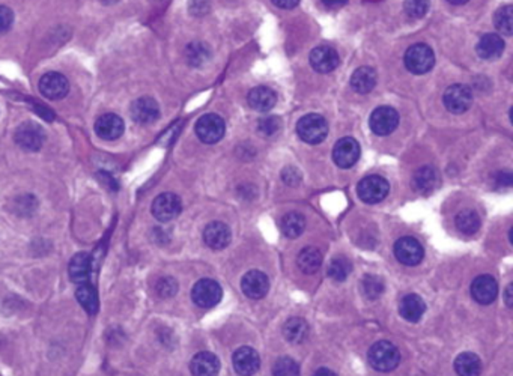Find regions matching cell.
<instances>
[{"label":"cell","mask_w":513,"mask_h":376,"mask_svg":"<svg viewBox=\"0 0 513 376\" xmlns=\"http://www.w3.org/2000/svg\"><path fill=\"white\" fill-rule=\"evenodd\" d=\"M369 365L378 372H392L400 363V353L392 342L381 341L372 345L368 354Z\"/></svg>","instance_id":"1"},{"label":"cell","mask_w":513,"mask_h":376,"mask_svg":"<svg viewBox=\"0 0 513 376\" xmlns=\"http://www.w3.org/2000/svg\"><path fill=\"white\" fill-rule=\"evenodd\" d=\"M297 134L303 142L309 145H318L327 137L329 123L324 116L310 113V115H306L298 121Z\"/></svg>","instance_id":"2"},{"label":"cell","mask_w":513,"mask_h":376,"mask_svg":"<svg viewBox=\"0 0 513 376\" xmlns=\"http://www.w3.org/2000/svg\"><path fill=\"white\" fill-rule=\"evenodd\" d=\"M405 67L412 74H426L435 64V55L426 44L411 45L405 53Z\"/></svg>","instance_id":"3"},{"label":"cell","mask_w":513,"mask_h":376,"mask_svg":"<svg viewBox=\"0 0 513 376\" xmlns=\"http://www.w3.org/2000/svg\"><path fill=\"white\" fill-rule=\"evenodd\" d=\"M224 133H226V123L223 118L214 113H208L204 115L196 122V134L206 145H214L223 139Z\"/></svg>","instance_id":"4"},{"label":"cell","mask_w":513,"mask_h":376,"mask_svg":"<svg viewBox=\"0 0 513 376\" xmlns=\"http://www.w3.org/2000/svg\"><path fill=\"white\" fill-rule=\"evenodd\" d=\"M389 192H390L389 182H387V179H384L382 177H378V175L366 177L365 179L360 181L357 187L358 197L363 200V202L369 205L380 204L381 200L387 197Z\"/></svg>","instance_id":"5"},{"label":"cell","mask_w":513,"mask_h":376,"mask_svg":"<svg viewBox=\"0 0 513 376\" xmlns=\"http://www.w3.org/2000/svg\"><path fill=\"white\" fill-rule=\"evenodd\" d=\"M223 297L221 286L212 279L199 280L192 291V298L194 304L202 309H211L217 306Z\"/></svg>","instance_id":"6"},{"label":"cell","mask_w":513,"mask_h":376,"mask_svg":"<svg viewBox=\"0 0 513 376\" xmlns=\"http://www.w3.org/2000/svg\"><path fill=\"white\" fill-rule=\"evenodd\" d=\"M16 143L29 153H36L44 145L45 134L41 125L35 122H23L14 134Z\"/></svg>","instance_id":"7"},{"label":"cell","mask_w":513,"mask_h":376,"mask_svg":"<svg viewBox=\"0 0 513 376\" xmlns=\"http://www.w3.org/2000/svg\"><path fill=\"white\" fill-rule=\"evenodd\" d=\"M443 99L446 109L450 113L460 115V113H465L471 107L473 92L465 84H452L446 89Z\"/></svg>","instance_id":"8"},{"label":"cell","mask_w":513,"mask_h":376,"mask_svg":"<svg viewBox=\"0 0 513 376\" xmlns=\"http://www.w3.org/2000/svg\"><path fill=\"white\" fill-rule=\"evenodd\" d=\"M370 130L377 136H389L399 125V113L389 106L375 109L369 119Z\"/></svg>","instance_id":"9"},{"label":"cell","mask_w":513,"mask_h":376,"mask_svg":"<svg viewBox=\"0 0 513 376\" xmlns=\"http://www.w3.org/2000/svg\"><path fill=\"white\" fill-rule=\"evenodd\" d=\"M182 211L181 199L173 193H162L155 197L153 204V216L162 223L177 219Z\"/></svg>","instance_id":"10"},{"label":"cell","mask_w":513,"mask_h":376,"mask_svg":"<svg viewBox=\"0 0 513 376\" xmlns=\"http://www.w3.org/2000/svg\"><path fill=\"white\" fill-rule=\"evenodd\" d=\"M395 256L404 265L414 267L423 260L424 250L416 238L404 236L395 244Z\"/></svg>","instance_id":"11"},{"label":"cell","mask_w":513,"mask_h":376,"mask_svg":"<svg viewBox=\"0 0 513 376\" xmlns=\"http://www.w3.org/2000/svg\"><path fill=\"white\" fill-rule=\"evenodd\" d=\"M40 92L48 99H62L70 92V82L64 74L47 72L40 80Z\"/></svg>","instance_id":"12"},{"label":"cell","mask_w":513,"mask_h":376,"mask_svg":"<svg viewBox=\"0 0 513 376\" xmlns=\"http://www.w3.org/2000/svg\"><path fill=\"white\" fill-rule=\"evenodd\" d=\"M360 158V145L353 137H343L334 145L333 160L339 167H353Z\"/></svg>","instance_id":"13"},{"label":"cell","mask_w":513,"mask_h":376,"mask_svg":"<svg viewBox=\"0 0 513 376\" xmlns=\"http://www.w3.org/2000/svg\"><path fill=\"white\" fill-rule=\"evenodd\" d=\"M232 363H233L235 372L240 376H252L260 367L259 354L250 346L238 348L233 354Z\"/></svg>","instance_id":"14"},{"label":"cell","mask_w":513,"mask_h":376,"mask_svg":"<svg viewBox=\"0 0 513 376\" xmlns=\"http://www.w3.org/2000/svg\"><path fill=\"white\" fill-rule=\"evenodd\" d=\"M339 64H341V57L333 47L319 45L311 50L310 65L315 71L321 74H329L339 67Z\"/></svg>","instance_id":"15"},{"label":"cell","mask_w":513,"mask_h":376,"mask_svg":"<svg viewBox=\"0 0 513 376\" xmlns=\"http://www.w3.org/2000/svg\"><path fill=\"white\" fill-rule=\"evenodd\" d=\"M241 289L246 297L252 299L264 298L270 291V280L267 274L258 270L248 271L241 280Z\"/></svg>","instance_id":"16"},{"label":"cell","mask_w":513,"mask_h":376,"mask_svg":"<svg viewBox=\"0 0 513 376\" xmlns=\"http://www.w3.org/2000/svg\"><path fill=\"white\" fill-rule=\"evenodd\" d=\"M471 295L479 304H491L498 295V284L492 275H479L471 283Z\"/></svg>","instance_id":"17"},{"label":"cell","mask_w":513,"mask_h":376,"mask_svg":"<svg viewBox=\"0 0 513 376\" xmlns=\"http://www.w3.org/2000/svg\"><path fill=\"white\" fill-rule=\"evenodd\" d=\"M131 118L142 125L154 123L160 118V106L151 96L137 98L131 104Z\"/></svg>","instance_id":"18"},{"label":"cell","mask_w":513,"mask_h":376,"mask_svg":"<svg viewBox=\"0 0 513 376\" xmlns=\"http://www.w3.org/2000/svg\"><path fill=\"white\" fill-rule=\"evenodd\" d=\"M125 123L121 116L115 113H106V115L99 116L95 122V133L103 140H116L123 134Z\"/></svg>","instance_id":"19"},{"label":"cell","mask_w":513,"mask_h":376,"mask_svg":"<svg viewBox=\"0 0 513 376\" xmlns=\"http://www.w3.org/2000/svg\"><path fill=\"white\" fill-rule=\"evenodd\" d=\"M232 240V233L228 224L221 221L209 223L204 231V241L212 250H221L228 247Z\"/></svg>","instance_id":"20"},{"label":"cell","mask_w":513,"mask_h":376,"mask_svg":"<svg viewBox=\"0 0 513 376\" xmlns=\"http://www.w3.org/2000/svg\"><path fill=\"white\" fill-rule=\"evenodd\" d=\"M247 103L256 111H270L277 103V95L268 86H258L248 92Z\"/></svg>","instance_id":"21"},{"label":"cell","mask_w":513,"mask_h":376,"mask_svg":"<svg viewBox=\"0 0 513 376\" xmlns=\"http://www.w3.org/2000/svg\"><path fill=\"white\" fill-rule=\"evenodd\" d=\"M193 376H217L220 372V361L212 353H199L190 363Z\"/></svg>","instance_id":"22"},{"label":"cell","mask_w":513,"mask_h":376,"mask_svg":"<svg viewBox=\"0 0 513 376\" xmlns=\"http://www.w3.org/2000/svg\"><path fill=\"white\" fill-rule=\"evenodd\" d=\"M475 52L485 60H495L504 52V41L500 35L486 33L479 40Z\"/></svg>","instance_id":"23"},{"label":"cell","mask_w":513,"mask_h":376,"mask_svg":"<svg viewBox=\"0 0 513 376\" xmlns=\"http://www.w3.org/2000/svg\"><path fill=\"white\" fill-rule=\"evenodd\" d=\"M440 182V177H438V172L432 166H423L420 167L414 177H412V188L420 194H429L432 193Z\"/></svg>","instance_id":"24"},{"label":"cell","mask_w":513,"mask_h":376,"mask_svg":"<svg viewBox=\"0 0 513 376\" xmlns=\"http://www.w3.org/2000/svg\"><path fill=\"white\" fill-rule=\"evenodd\" d=\"M424 310H426V304H424L421 297H419L416 294L405 295L399 304L400 316L412 324L419 322L421 319V316L424 315Z\"/></svg>","instance_id":"25"},{"label":"cell","mask_w":513,"mask_h":376,"mask_svg":"<svg viewBox=\"0 0 513 376\" xmlns=\"http://www.w3.org/2000/svg\"><path fill=\"white\" fill-rule=\"evenodd\" d=\"M70 277L74 283H87L92 272V259L87 253H77L70 262Z\"/></svg>","instance_id":"26"},{"label":"cell","mask_w":513,"mask_h":376,"mask_svg":"<svg viewBox=\"0 0 513 376\" xmlns=\"http://www.w3.org/2000/svg\"><path fill=\"white\" fill-rule=\"evenodd\" d=\"M377 86V72L370 67H360L351 77V87L357 94H369Z\"/></svg>","instance_id":"27"},{"label":"cell","mask_w":513,"mask_h":376,"mask_svg":"<svg viewBox=\"0 0 513 376\" xmlns=\"http://www.w3.org/2000/svg\"><path fill=\"white\" fill-rule=\"evenodd\" d=\"M297 263L299 271L307 275H311L318 272L322 265V253L316 247H306L298 253Z\"/></svg>","instance_id":"28"},{"label":"cell","mask_w":513,"mask_h":376,"mask_svg":"<svg viewBox=\"0 0 513 376\" xmlns=\"http://www.w3.org/2000/svg\"><path fill=\"white\" fill-rule=\"evenodd\" d=\"M309 324L302 318H291L283 325V336L291 343H303L309 336Z\"/></svg>","instance_id":"29"},{"label":"cell","mask_w":513,"mask_h":376,"mask_svg":"<svg viewBox=\"0 0 513 376\" xmlns=\"http://www.w3.org/2000/svg\"><path fill=\"white\" fill-rule=\"evenodd\" d=\"M455 370L459 376H479L482 372V361L473 353H464L458 355Z\"/></svg>","instance_id":"30"},{"label":"cell","mask_w":513,"mask_h":376,"mask_svg":"<svg viewBox=\"0 0 513 376\" xmlns=\"http://www.w3.org/2000/svg\"><path fill=\"white\" fill-rule=\"evenodd\" d=\"M77 301L82 304V307L89 313V315H95L99 307V299H98V292L95 287L89 283H83L77 287L76 292Z\"/></svg>","instance_id":"31"},{"label":"cell","mask_w":513,"mask_h":376,"mask_svg":"<svg viewBox=\"0 0 513 376\" xmlns=\"http://www.w3.org/2000/svg\"><path fill=\"white\" fill-rule=\"evenodd\" d=\"M455 223L456 228L464 235H474L480 229V217L478 212L473 209L460 211L455 219Z\"/></svg>","instance_id":"32"},{"label":"cell","mask_w":513,"mask_h":376,"mask_svg":"<svg viewBox=\"0 0 513 376\" xmlns=\"http://www.w3.org/2000/svg\"><path fill=\"white\" fill-rule=\"evenodd\" d=\"M306 229V219L299 212H289L282 219V232L287 238H298Z\"/></svg>","instance_id":"33"},{"label":"cell","mask_w":513,"mask_h":376,"mask_svg":"<svg viewBox=\"0 0 513 376\" xmlns=\"http://www.w3.org/2000/svg\"><path fill=\"white\" fill-rule=\"evenodd\" d=\"M209 56V48L204 43H192L185 48V59L192 67H202Z\"/></svg>","instance_id":"34"},{"label":"cell","mask_w":513,"mask_h":376,"mask_svg":"<svg viewBox=\"0 0 513 376\" xmlns=\"http://www.w3.org/2000/svg\"><path fill=\"white\" fill-rule=\"evenodd\" d=\"M353 271V263L345 256H337L330 262L329 277L334 282H345Z\"/></svg>","instance_id":"35"},{"label":"cell","mask_w":513,"mask_h":376,"mask_svg":"<svg viewBox=\"0 0 513 376\" xmlns=\"http://www.w3.org/2000/svg\"><path fill=\"white\" fill-rule=\"evenodd\" d=\"M494 23L498 32H502L506 36H510L513 32V6L506 5L500 8L495 12Z\"/></svg>","instance_id":"36"},{"label":"cell","mask_w":513,"mask_h":376,"mask_svg":"<svg viewBox=\"0 0 513 376\" xmlns=\"http://www.w3.org/2000/svg\"><path fill=\"white\" fill-rule=\"evenodd\" d=\"M361 287H363V294H365V297L368 299H377L384 294L385 286H384V280L381 277L370 274L363 279Z\"/></svg>","instance_id":"37"},{"label":"cell","mask_w":513,"mask_h":376,"mask_svg":"<svg viewBox=\"0 0 513 376\" xmlns=\"http://www.w3.org/2000/svg\"><path fill=\"white\" fill-rule=\"evenodd\" d=\"M272 376H299L298 363L289 357H280L274 363Z\"/></svg>","instance_id":"38"},{"label":"cell","mask_w":513,"mask_h":376,"mask_svg":"<svg viewBox=\"0 0 513 376\" xmlns=\"http://www.w3.org/2000/svg\"><path fill=\"white\" fill-rule=\"evenodd\" d=\"M429 0H405L404 9L407 12V16L411 18H421L426 16V12L429 11Z\"/></svg>","instance_id":"39"},{"label":"cell","mask_w":513,"mask_h":376,"mask_svg":"<svg viewBox=\"0 0 513 376\" xmlns=\"http://www.w3.org/2000/svg\"><path fill=\"white\" fill-rule=\"evenodd\" d=\"M280 127H282V122H280V118H277V116H268V118H264V119H260L258 122L259 133L262 136H267V137L277 134Z\"/></svg>","instance_id":"40"},{"label":"cell","mask_w":513,"mask_h":376,"mask_svg":"<svg viewBox=\"0 0 513 376\" xmlns=\"http://www.w3.org/2000/svg\"><path fill=\"white\" fill-rule=\"evenodd\" d=\"M155 291H157V295L161 298H170L178 292V283L175 282L172 277L160 279L155 284Z\"/></svg>","instance_id":"41"},{"label":"cell","mask_w":513,"mask_h":376,"mask_svg":"<svg viewBox=\"0 0 513 376\" xmlns=\"http://www.w3.org/2000/svg\"><path fill=\"white\" fill-rule=\"evenodd\" d=\"M14 24V12L8 6H0V35L6 33Z\"/></svg>","instance_id":"42"},{"label":"cell","mask_w":513,"mask_h":376,"mask_svg":"<svg viewBox=\"0 0 513 376\" xmlns=\"http://www.w3.org/2000/svg\"><path fill=\"white\" fill-rule=\"evenodd\" d=\"M282 179L285 184L295 187L299 184V181H302V175H299V172L295 167H286L282 172Z\"/></svg>","instance_id":"43"},{"label":"cell","mask_w":513,"mask_h":376,"mask_svg":"<svg viewBox=\"0 0 513 376\" xmlns=\"http://www.w3.org/2000/svg\"><path fill=\"white\" fill-rule=\"evenodd\" d=\"M272 4L282 9H292L299 4V0H272Z\"/></svg>","instance_id":"44"},{"label":"cell","mask_w":513,"mask_h":376,"mask_svg":"<svg viewBox=\"0 0 513 376\" xmlns=\"http://www.w3.org/2000/svg\"><path fill=\"white\" fill-rule=\"evenodd\" d=\"M498 184L510 187L512 185V173L510 172H502L498 175Z\"/></svg>","instance_id":"45"},{"label":"cell","mask_w":513,"mask_h":376,"mask_svg":"<svg viewBox=\"0 0 513 376\" xmlns=\"http://www.w3.org/2000/svg\"><path fill=\"white\" fill-rule=\"evenodd\" d=\"M504 303L507 307H512V304H513V284L512 283L506 287V291H504Z\"/></svg>","instance_id":"46"},{"label":"cell","mask_w":513,"mask_h":376,"mask_svg":"<svg viewBox=\"0 0 513 376\" xmlns=\"http://www.w3.org/2000/svg\"><path fill=\"white\" fill-rule=\"evenodd\" d=\"M325 6L329 8H341L345 4H348V0H322Z\"/></svg>","instance_id":"47"},{"label":"cell","mask_w":513,"mask_h":376,"mask_svg":"<svg viewBox=\"0 0 513 376\" xmlns=\"http://www.w3.org/2000/svg\"><path fill=\"white\" fill-rule=\"evenodd\" d=\"M314 376H337V375H336L333 370H330V369H325V367H322V369L316 370Z\"/></svg>","instance_id":"48"},{"label":"cell","mask_w":513,"mask_h":376,"mask_svg":"<svg viewBox=\"0 0 513 376\" xmlns=\"http://www.w3.org/2000/svg\"><path fill=\"white\" fill-rule=\"evenodd\" d=\"M447 2H450L452 5H464L468 2V0H447Z\"/></svg>","instance_id":"49"},{"label":"cell","mask_w":513,"mask_h":376,"mask_svg":"<svg viewBox=\"0 0 513 376\" xmlns=\"http://www.w3.org/2000/svg\"><path fill=\"white\" fill-rule=\"evenodd\" d=\"M103 2L104 4H114V2H116V0H103Z\"/></svg>","instance_id":"50"}]
</instances>
